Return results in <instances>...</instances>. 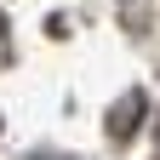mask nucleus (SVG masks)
Returning a JSON list of instances; mask_svg holds the SVG:
<instances>
[{
    "label": "nucleus",
    "instance_id": "1",
    "mask_svg": "<svg viewBox=\"0 0 160 160\" xmlns=\"http://www.w3.org/2000/svg\"><path fill=\"white\" fill-rule=\"evenodd\" d=\"M137 114H143V92H126V97H120V109L109 114V132H114V137H132Z\"/></svg>",
    "mask_w": 160,
    "mask_h": 160
},
{
    "label": "nucleus",
    "instance_id": "2",
    "mask_svg": "<svg viewBox=\"0 0 160 160\" xmlns=\"http://www.w3.org/2000/svg\"><path fill=\"white\" fill-rule=\"evenodd\" d=\"M34 160H57V154H34Z\"/></svg>",
    "mask_w": 160,
    "mask_h": 160
}]
</instances>
